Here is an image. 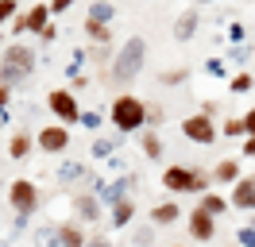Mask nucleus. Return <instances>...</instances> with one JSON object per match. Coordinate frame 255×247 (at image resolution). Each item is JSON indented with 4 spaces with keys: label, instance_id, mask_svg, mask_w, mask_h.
<instances>
[{
    "label": "nucleus",
    "instance_id": "33",
    "mask_svg": "<svg viewBox=\"0 0 255 247\" xmlns=\"http://www.w3.org/2000/svg\"><path fill=\"white\" fill-rule=\"evenodd\" d=\"M205 70H209V74H213V77H221V74H224V62H221V58H213V62H209V66H205Z\"/></svg>",
    "mask_w": 255,
    "mask_h": 247
},
{
    "label": "nucleus",
    "instance_id": "7",
    "mask_svg": "<svg viewBox=\"0 0 255 247\" xmlns=\"http://www.w3.org/2000/svg\"><path fill=\"white\" fill-rule=\"evenodd\" d=\"M35 143H39L43 154H62L66 147H70V131H66V124H47V127L35 135Z\"/></svg>",
    "mask_w": 255,
    "mask_h": 247
},
{
    "label": "nucleus",
    "instance_id": "40",
    "mask_svg": "<svg viewBox=\"0 0 255 247\" xmlns=\"http://www.w3.org/2000/svg\"><path fill=\"white\" fill-rule=\"evenodd\" d=\"M4 124H8V108H0V127H4Z\"/></svg>",
    "mask_w": 255,
    "mask_h": 247
},
{
    "label": "nucleus",
    "instance_id": "3",
    "mask_svg": "<svg viewBox=\"0 0 255 247\" xmlns=\"http://www.w3.org/2000/svg\"><path fill=\"white\" fill-rule=\"evenodd\" d=\"M109 116H112V124L128 135V131H139V127L147 124V105L139 101V97H131V93H120V97L112 101Z\"/></svg>",
    "mask_w": 255,
    "mask_h": 247
},
{
    "label": "nucleus",
    "instance_id": "14",
    "mask_svg": "<svg viewBox=\"0 0 255 247\" xmlns=\"http://www.w3.org/2000/svg\"><path fill=\"white\" fill-rule=\"evenodd\" d=\"M131 216H135V205H131L128 197L112 205V224H116V228H128V224H131Z\"/></svg>",
    "mask_w": 255,
    "mask_h": 247
},
{
    "label": "nucleus",
    "instance_id": "21",
    "mask_svg": "<svg viewBox=\"0 0 255 247\" xmlns=\"http://www.w3.org/2000/svg\"><path fill=\"white\" fill-rule=\"evenodd\" d=\"M89 19H93V23H109V19H112V4L93 0V4H89Z\"/></svg>",
    "mask_w": 255,
    "mask_h": 247
},
{
    "label": "nucleus",
    "instance_id": "9",
    "mask_svg": "<svg viewBox=\"0 0 255 247\" xmlns=\"http://www.w3.org/2000/svg\"><path fill=\"white\" fill-rule=\"evenodd\" d=\"M190 236H193V240H201V244L213 240V236H217V220H213L205 209H193V213H190Z\"/></svg>",
    "mask_w": 255,
    "mask_h": 247
},
{
    "label": "nucleus",
    "instance_id": "4",
    "mask_svg": "<svg viewBox=\"0 0 255 247\" xmlns=\"http://www.w3.org/2000/svg\"><path fill=\"white\" fill-rule=\"evenodd\" d=\"M162 185L170 193H205V178L197 170H186V166H166L162 170Z\"/></svg>",
    "mask_w": 255,
    "mask_h": 247
},
{
    "label": "nucleus",
    "instance_id": "17",
    "mask_svg": "<svg viewBox=\"0 0 255 247\" xmlns=\"http://www.w3.org/2000/svg\"><path fill=\"white\" fill-rule=\"evenodd\" d=\"M228 205H232V201H224L221 193H205V197H201V209H205L209 216H224V213H228Z\"/></svg>",
    "mask_w": 255,
    "mask_h": 247
},
{
    "label": "nucleus",
    "instance_id": "30",
    "mask_svg": "<svg viewBox=\"0 0 255 247\" xmlns=\"http://www.w3.org/2000/svg\"><path fill=\"white\" fill-rule=\"evenodd\" d=\"M240 247H255V228H240Z\"/></svg>",
    "mask_w": 255,
    "mask_h": 247
},
{
    "label": "nucleus",
    "instance_id": "10",
    "mask_svg": "<svg viewBox=\"0 0 255 247\" xmlns=\"http://www.w3.org/2000/svg\"><path fill=\"white\" fill-rule=\"evenodd\" d=\"M232 205L244 209V213H252L255 209V178H240L236 189H232Z\"/></svg>",
    "mask_w": 255,
    "mask_h": 247
},
{
    "label": "nucleus",
    "instance_id": "41",
    "mask_svg": "<svg viewBox=\"0 0 255 247\" xmlns=\"http://www.w3.org/2000/svg\"><path fill=\"white\" fill-rule=\"evenodd\" d=\"M0 43H4V31H0Z\"/></svg>",
    "mask_w": 255,
    "mask_h": 247
},
{
    "label": "nucleus",
    "instance_id": "1",
    "mask_svg": "<svg viewBox=\"0 0 255 247\" xmlns=\"http://www.w3.org/2000/svg\"><path fill=\"white\" fill-rule=\"evenodd\" d=\"M143 54H147V46L139 35H131L124 46H120V54L112 58V81L116 85H128V81H135V74L143 70Z\"/></svg>",
    "mask_w": 255,
    "mask_h": 247
},
{
    "label": "nucleus",
    "instance_id": "31",
    "mask_svg": "<svg viewBox=\"0 0 255 247\" xmlns=\"http://www.w3.org/2000/svg\"><path fill=\"white\" fill-rule=\"evenodd\" d=\"M162 120V108L159 105H147V124H159Z\"/></svg>",
    "mask_w": 255,
    "mask_h": 247
},
{
    "label": "nucleus",
    "instance_id": "5",
    "mask_svg": "<svg viewBox=\"0 0 255 247\" xmlns=\"http://www.w3.org/2000/svg\"><path fill=\"white\" fill-rule=\"evenodd\" d=\"M8 201H12V209H16V216H35V209H39V189H35V182H27V178H16V182L8 185Z\"/></svg>",
    "mask_w": 255,
    "mask_h": 247
},
{
    "label": "nucleus",
    "instance_id": "35",
    "mask_svg": "<svg viewBox=\"0 0 255 247\" xmlns=\"http://www.w3.org/2000/svg\"><path fill=\"white\" fill-rule=\"evenodd\" d=\"M12 31H16V35H23V31H27V19H23V15H16V19H12Z\"/></svg>",
    "mask_w": 255,
    "mask_h": 247
},
{
    "label": "nucleus",
    "instance_id": "20",
    "mask_svg": "<svg viewBox=\"0 0 255 247\" xmlns=\"http://www.w3.org/2000/svg\"><path fill=\"white\" fill-rule=\"evenodd\" d=\"M85 35H89L93 43H109V39H112L109 23H93V19H85Z\"/></svg>",
    "mask_w": 255,
    "mask_h": 247
},
{
    "label": "nucleus",
    "instance_id": "43",
    "mask_svg": "<svg viewBox=\"0 0 255 247\" xmlns=\"http://www.w3.org/2000/svg\"><path fill=\"white\" fill-rule=\"evenodd\" d=\"M174 247H186V244H174Z\"/></svg>",
    "mask_w": 255,
    "mask_h": 247
},
{
    "label": "nucleus",
    "instance_id": "8",
    "mask_svg": "<svg viewBox=\"0 0 255 247\" xmlns=\"http://www.w3.org/2000/svg\"><path fill=\"white\" fill-rule=\"evenodd\" d=\"M182 135L186 139H193V143H201V147H209L213 139H217V127H213V116H186L182 120Z\"/></svg>",
    "mask_w": 255,
    "mask_h": 247
},
{
    "label": "nucleus",
    "instance_id": "6",
    "mask_svg": "<svg viewBox=\"0 0 255 247\" xmlns=\"http://www.w3.org/2000/svg\"><path fill=\"white\" fill-rule=\"evenodd\" d=\"M47 105H50V112L58 116V124H81V108H78V101H74V93L54 89L47 97Z\"/></svg>",
    "mask_w": 255,
    "mask_h": 247
},
{
    "label": "nucleus",
    "instance_id": "32",
    "mask_svg": "<svg viewBox=\"0 0 255 247\" xmlns=\"http://www.w3.org/2000/svg\"><path fill=\"white\" fill-rule=\"evenodd\" d=\"M182 77H186V70H170V74H162V81H166V85H178Z\"/></svg>",
    "mask_w": 255,
    "mask_h": 247
},
{
    "label": "nucleus",
    "instance_id": "36",
    "mask_svg": "<svg viewBox=\"0 0 255 247\" xmlns=\"http://www.w3.org/2000/svg\"><path fill=\"white\" fill-rule=\"evenodd\" d=\"M244 127H248V135H255V108L248 112V116H244Z\"/></svg>",
    "mask_w": 255,
    "mask_h": 247
},
{
    "label": "nucleus",
    "instance_id": "19",
    "mask_svg": "<svg viewBox=\"0 0 255 247\" xmlns=\"http://www.w3.org/2000/svg\"><path fill=\"white\" fill-rule=\"evenodd\" d=\"M89 240L81 236V228L78 224H62V247H85Z\"/></svg>",
    "mask_w": 255,
    "mask_h": 247
},
{
    "label": "nucleus",
    "instance_id": "13",
    "mask_svg": "<svg viewBox=\"0 0 255 247\" xmlns=\"http://www.w3.org/2000/svg\"><path fill=\"white\" fill-rule=\"evenodd\" d=\"M193 31H197V15L182 12V15H178V23H174V39H178V43H186V39H193Z\"/></svg>",
    "mask_w": 255,
    "mask_h": 247
},
{
    "label": "nucleus",
    "instance_id": "25",
    "mask_svg": "<svg viewBox=\"0 0 255 247\" xmlns=\"http://www.w3.org/2000/svg\"><path fill=\"white\" fill-rule=\"evenodd\" d=\"M16 0H0V23H4V19H16Z\"/></svg>",
    "mask_w": 255,
    "mask_h": 247
},
{
    "label": "nucleus",
    "instance_id": "28",
    "mask_svg": "<svg viewBox=\"0 0 255 247\" xmlns=\"http://www.w3.org/2000/svg\"><path fill=\"white\" fill-rule=\"evenodd\" d=\"M112 147H116L112 139H97V143H93V154H97V158H105V154H112Z\"/></svg>",
    "mask_w": 255,
    "mask_h": 247
},
{
    "label": "nucleus",
    "instance_id": "29",
    "mask_svg": "<svg viewBox=\"0 0 255 247\" xmlns=\"http://www.w3.org/2000/svg\"><path fill=\"white\" fill-rule=\"evenodd\" d=\"M81 124H85L89 131H97V127H101V112H81Z\"/></svg>",
    "mask_w": 255,
    "mask_h": 247
},
{
    "label": "nucleus",
    "instance_id": "37",
    "mask_svg": "<svg viewBox=\"0 0 255 247\" xmlns=\"http://www.w3.org/2000/svg\"><path fill=\"white\" fill-rule=\"evenodd\" d=\"M8 101H12V93H8V85H0V108H8Z\"/></svg>",
    "mask_w": 255,
    "mask_h": 247
},
{
    "label": "nucleus",
    "instance_id": "42",
    "mask_svg": "<svg viewBox=\"0 0 255 247\" xmlns=\"http://www.w3.org/2000/svg\"><path fill=\"white\" fill-rule=\"evenodd\" d=\"M201 4H213V0H201Z\"/></svg>",
    "mask_w": 255,
    "mask_h": 247
},
{
    "label": "nucleus",
    "instance_id": "38",
    "mask_svg": "<svg viewBox=\"0 0 255 247\" xmlns=\"http://www.w3.org/2000/svg\"><path fill=\"white\" fill-rule=\"evenodd\" d=\"M85 247H112V244H109V240H105V236H97V240H89V244H85Z\"/></svg>",
    "mask_w": 255,
    "mask_h": 247
},
{
    "label": "nucleus",
    "instance_id": "16",
    "mask_svg": "<svg viewBox=\"0 0 255 247\" xmlns=\"http://www.w3.org/2000/svg\"><path fill=\"white\" fill-rule=\"evenodd\" d=\"M27 154H31V135H27V131H16V135H12V147H8V158H27Z\"/></svg>",
    "mask_w": 255,
    "mask_h": 247
},
{
    "label": "nucleus",
    "instance_id": "24",
    "mask_svg": "<svg viewBox=\"0 0 255 247\" xmlns=\"http://www.w3.org/2000/svg\"><path fill=\"white\" fill-rule=\"evenodd\" d=\"M81 174H85V170H81V166H78V162H66V166H62V170H58V178H62V182H78Z\"/></svg>",
    "mask_w": 255,
    "mask_h": 247
},
{
    "label": "nucleus",
    "instance_id": "22",
    "mask_svg": "<svg viewBox=\"0 0 255 247\" xmlns=\"http://www.w3.org/2000/svg\"><path fill=\"white\" fill-rule=\"evenodd\" d=\"M143 154H147V158H159V154H162L159 131H143Z\"/></svg>",
    "mask_w": 255,
    "mask_h": 247
},
{
    "label": "nucleus",
    "instance_id": "12",
    "mask_svg": "<svg viewBox=\"0 0 255 247\" xmlns=\"http://www.w3.org/2000/svg\"><path fill=\"white\" fill-rule=\"evenodd\" d=\"M23 19H27V31H39V35H43V31L50 27V23H47V19H50V4H35Z\"/></svg>",
    "mask_w": 255,
    "mask_h": 247
},
{
    "label": "nucleus",
    "instance_id": "18",
    "mask_svg": "<svg viewBox=\"0 0 255 247\" xmlns=\"http://www.w3.org/2000/svg\"><path fill=\"white\" fill-rule=\"evenodd\" d=\"M35 247H62V228H39L35 232Z\"/></svg>",
    "mask_w": 255,
    "mask_h": 247
},
{
    "label": "nucleus",
    "instance_id": "23",
    "mask_svg": "<svg viewBox=\"0 0 255 247\" xmlns=\"http://www.w3.org/2000/svg\"><path fill=\"white\" fill-rule=\"evenodd\" d=\"M217 182H240V166L232 158H224L221 166H217Z\"/></svg>",
    "mask_w": 255,
    "mask_h": 247
},
{
    "label": "nucleus",
    "instance_id": "15",
    "mask_svg": "<svg viewBox=\"0 0 255 247\" xmlns=\"http://www.w3.org/2000/svg\"><path fill=\"white\" fill-rule=\"evenodd\" d=\"M178 216H182V209H178L174 201H162V205H155V213H151V220H155V224H174Z\"/></svg>",
    "mask_w": 255,
    "mask_h": 247
},
{
    "label": "nucleus",
    "instance_id": "44",
    "mask_svg": "<svg viewBox=\"0 0 255 247\" xmlns=\"http://www.w3.org/2000/svg\"><path fill=\"white\" fill-rule=\"evenodd\" d=\"M0 185H4V182H0Z\"/></svg>",
    "mask_w": 255,
    "mask_h": 247
},
{
    "label": "nucleus",
    "instance_id": "2",
    "mask_svg": "<svg viewBox=\"0 0 255 247\" xmlns=\"http://www.w3.org/2000/svg\"><path fill=\"white\" fill-rule=\"evenodd\" d=\"M31 70H35V50L23 43H12L0 62V85H16L23 77H31Z\"/></svg>",
    "mask_w": 255,
    "mask_h": 247
},
{
    "label": "nucleus",
    "instance_id": "26",
    "mask_svg": "<svg viewBox=\"0 0 255 247\" xmlns=\"http://www.w3.org/2000/svg\"><path fill=\"white\" fill-rule=\"evenodd\" d=\"M224 135H232V139H236V135H248L244 120H228V124H224Z\"/></svg>",
    "mask_w": 255,
    "mask_h": 247
},
{
    "label": "nucleus",
    "instance_id": "34",
    "mask_svg": "<svg viewBox=\"0 0 255 247\" xmlns=\"http://www.w3.org/2000/svg\"><path fill=\"white\" fill-rule=\"evenodd\" d=\"M70 4H74V0H50V12L58 15V12H66V8H70Z\"/></svg>",
    "mask_w": 255,
    "mask_h": 247
},
{
    "label": "nucleus",
    "instance_id": "11",
    "mask_svg": "<svg viewBox=\"0 0 255 247\" xmlns=\"http://www.w3.org/2000/svg\"><path fill=\"white\" fill-rule=\"evenodd\" d=\"M74 213H78L81 220H97V216H101V193H81V197H74Z\"/></svg>",
    "mask_w": 255,
    "mask_h": 247
},
{
    "label": "nucleus",
    "instance_id": "39",
    "mask_svg": "<svg viewBox=\"0 0 255 247\" xmlns=\"http://www.w3.org/2000/svg\"><path fill=\"white\" fill-rule=\"evenodd\" d=\"M244 154H252V158H255V135H248V143H244Z\"/></svg>",
    "mask_w": 255,
    "mask_h": 247
},
{
    "label": "nucleus",
    "instance_id": "27",
    "mask_svg": "<svg viewBox=\"0 0 255 247\" xmlns=\"http://www.w3.org/2000/svg\"><path fill=\"white\" fill-rule=\"evenodd\" d=\"M252 89V74H240V77H232V93H248Z\"/></svg>",
    "mask_w": 255,
    "mask_h": 247
}]
</instances>
